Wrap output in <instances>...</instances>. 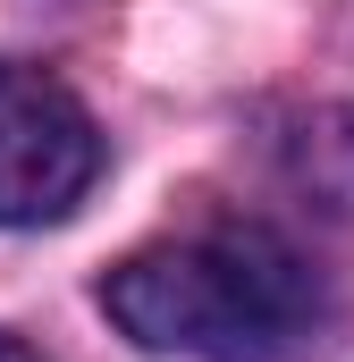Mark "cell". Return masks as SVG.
Segmentation results:
<instances>
[{"label": "cell", "instance_id": "obj_4", "mask_svg": "<svg viewBox=\"0 0 354 362\" xmlns=\"http://www.w3.org/2000/svg\"><path fill=\"white\" fill-rule=\"evenodd\" d=\"M0 362H42V354H34L25 337H8V329H0Z\"/></svg>", "mask_w": 354, "mask_h": 362}, {"label": "cell", "instance_id": "obj_3", "mask_svg": "<svg viewBox=\"0 0 354 362\" xmlns=\"http://www.w3.org/2000/svg\"><path fill=\"white\" fill-rule=\"evenodd\" d=\"M287 177L304 185L321 211L354 219V110H321L287 135Z\"/></svg>", "mask_w": 354, "mask_h": 362}, {"label": "cell", "instance_id": "obj_1", "mask_svg": "<svg viewBox=\"0 0 354 362\" xmlns=\"http://www.w3.org/2000/svg\"><path fill=\"white\" fill-rule=\"evenodd\" d=\"M101 312L144 346L185 362H287L321 320V278L287 236L253 219H211L144 245L101 278Z\"/></svg>", "mask_w": 354, "mask_h": 362}, {"label": "cell", "instance_id": "obj_2", "mask_svg": "<svg viewBox=\"0 0 354 362\" xmlns=\"http://www.w3.org/2000/svg\"><path fill=\"white\" fill-rule=\"evenodd\" d=\"M101 177V127L51 68L0 59V228H51Z\"/></svg>", "mask_w": 354, "mask_h": 362}]
</instances>
